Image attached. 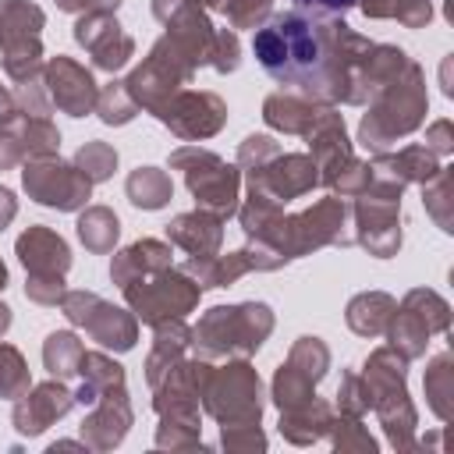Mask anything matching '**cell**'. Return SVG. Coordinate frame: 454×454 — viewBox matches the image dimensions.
Listing matches in <instances>:
<instances>
[{"label":"cell","mask_w":454,"mask_h":454,"mask_svg":"<svg viewBox=\"0 0 454 454\" xmlns=\"http://www.w3.org/2000/svg\"><path fill=\"white\" fill-rule=\"evenodd\" d=\"M369 46L372 43L355 32L340 14H319L301 7L270 14V21L259 25L252 39L259 67L277 85L326 106H348L355 67Z\"/></svg>","instance_id":"1"},{"label":"cell","mask_w":454,"mask_h":454,"mask_svg":"<svg viewBox=\"0 0 454 454\" xmlns=\"http://www.w3.org/2000/svg\"><path fill=\"white\" fill-rule=\"evenodd\" d=\"M369 110L358 121V142L369 153H387L397 138L415 135L426 124L429 114V92H426V71L411 60L404 74L387 82L372 99L365 103Z\"/></svg>","instance_id":"2"},{"label":"cell","mask_w":454,"mask_h":454,"mask_svg":"<svg viewBox=\"0 0 454 454\" xmlns=\"http://www.w3.org/2000/svg\"><path fill=\"white\" fill-rule=\"evenodd\" d=\"M273 309L266 301L213 305L192 326V351L199 358H252L273 333Z\"/></svg>","instance_id":"3"},{"label":"cell","mask_w":454,"mask_h":454,"mask_svg":"<svg viewBox=\"0 0 454 454\" xmlns=\"http://www.w3.org/2000/svg\"><path fill=\"white\" fill-rule=\"evenodd\" d=\"M362 380L369 387L372 411L390 440L394 450H415V433H419V411L408 394V358L397 355L390 344L372 348L369 358L362 362Z\"/></svg>","instance_id":"4"},{"label":"cell","mask_w":454,"mask_h":454,"mask_svg":"<svg viewBox=\"0 0 454 454\" xmlns=\"http://www.w3.org/2000/svg\"><path fill=\"white\" fill-rule=\"evenodd\" d=\"M401 195L404 184L387 170L372 167V181L351 206V234L376 259H390L401 252Z\"/></svg>","instance_id":"5"},{"label":"cell","mask_w":454,"mask_h":454,"mask_svg":"<svg viewBox=\"0 0 454 454\" xmlns=\"http://www.w3.org/2000/svg\"><path fill=\"white\" fill-rule=\"evenodd\" d=\"M199 404L209 419L220 426H238V422H262V380L252 369L248 358H227L223 365L206 369L202 387H199Z\"/></svg>","instance_id":"6"},{"label":"cell","mask_w":454,"mask_h":454,"mask_svg":"<svg viewBox=\"0 0 454 454\" xmlns=\"http://www.w3.org/2000/svg\"><path fill=\"white\" fill-rule=\"evenodd\" d=\"M170 170H181L184 188L192 192L199 209H209L220 220H231L238 213V199H241L238 163H227L220 153L202 145H177L170 153Z\"/></svg>","instance_id":"7"},{"label":"cell","mask_w":454,"mask_h":454,"mask_svg":"<svg viewBox=\"0 0 454 454\" xmlns=\"http://www.w3.org/2000/svg\"><path fill=\"white\" fill-rule=\"evenodd\" d=\"M43 28L46 14L32 0H0V64L18 85L43 74Z\"/></svg>","instance_id":"8"},{"label":"cell","mask_w":454,"mask_h":454,"mask_svg":"<svg viewBox=\"0 0 454 454\" xmlns=\"http://www.w3.org/2000/svg\"><path fill=\"white\" fill-rule=\"evenodd\" d=\"M128 309L135 312L138 323L145 326H156L163 319H184L188 312L199 309V284L181 270V266H167L160 273H149V277H138L131 284L121 287Z\"/></svg>","instance_id":"9"},{"label":"cell","mask_w":454,"mask_h":454,"mask_svg":"<svg viewBox=\"0 0 454 454\" xmlns=\"http://www.w3.org/2000/svg\"><path fill=\"white\" fill-rule=\"evenodd\" d=\"M450 330V305L429 291V287H411L401 305L394 309L390 316V326H387V340L397 355H404L408 362L422 358L426 348H429V337L433 333H447Z\"/></svg>","instance_id":"10"},{"label":"cell","mask_w":454,"mask_h":454,"mask_svg":"<svg viewBox=\"0 0 454 454\" xmlns=\"http://www.w3.org/2000/svg\"><path fill=\"white\" fill-rule=\"evenodd\" d=\"M192 78H195V64H192L181 50H174V46L167 43V35H160V39L153 43L149 57H142V64L131 67V74L124 78V89H128V96L135 99L138 110L156 114V110H160L174 92H181Z\"/></svg>","instance_id":"11"},{"label":"cell","mask_w":454,"mask_h":454,"mask_svg":"<svg viewBox=\"0 0 454 454\" xmlns=\"http://www.w3.org/2000/svg\"><path fill=\"white\" fill-rule=\"evenodd\" d=\"M60 312L71 326L85 330L99 348L106 351H131L138 344V319L131 309H117L96 291H67L60 298Z\"/></svg>","instance_id":"12"},{"label":"cell","mask_w":454,"mask_h":454,"mask_svg":"<svg viewBox=\"0 0 454 454\" xmlns=\"http://www.w3.org/2000/svg\"><path fill=\"white\" fill-rule=\"evenodd\" d=\"M21 188L32 202L57 209V213H78L92 199V181L60 156H39L21 163Z\"/></svg>","instance_id":"13"},{"label":"cell","mask_w":454,"mask_h":454,"mask_svg":"<svg viewBox=\"0 0 454 454\" xmlns=\"http://www.w3.org/2000/svg\"><path fill=\"white\" fill-rule=\"evenodd\" d=\"M326 369H330V348L319 337H312V333L298 337L291 344L287 358L277 365V372L270 380L273 404L280 411H287V408H298V404L312 401L316 397V387L326 376Z\"/></svg>","instance_id":"14"},{"label":"cell","mask_w":454,"mask_h":454,"mask_svg":"<svg viewBox=\"0 0 454 454\" xmlns=\"http://www.w3.org/2000/svg\"><path fill=\"white\" fill-rule=\"evenodd\" d=\"M153 18L163 25V35L174 50H181L195 71L209 67L216 28L209 21V11L199 0H153Z\"/></svg>","instance_id":"15"},{"label":"cell","mask_w":454,"mask_h":454,"mask_svg":"<svg viewBox=\"0 0 454 454\" xmlns=\"http://www.w3.org/2000/svg\"><path fill=\"white\" fill-rule=\"evenodd\" d=\"M153 117L181 142H202V138H213L216 131H223L227 103L206 89H181Z\"/></svg>","instance_id":"16"},{"label":"cell","mask_w":454,"mask_h":454,"mask_svg":"<svg viewBox=\"0 0 454 454\" xmlns=\"http://www.w3.org/2000/svg\"><path fill=\"white\" fill-rule=\"evenodd\" d=\"M245 181H248V192H259V195L287 206V202L309 195L312 188H319V170L309 153H277L270 163L245 170Z\"/></svg>","instance_id":"17"},{"label":"cell","mask_w":454,"mask_h":454,"mask_svg":"<svg viewBox=\"0 0 454 454\" xmlns=\"http://www.w3.org/2000/svg\"><path fill=\"white\" fill-rule=\"evenodd\" d=\"M74 43L92 57V67L117 74L135 57V39L124 32L117 14L110 11H89L74 21Z\"/></svg>","instance_id":"18"},{"label":"cell","mask_w":454,"mask_h":454,"mask_svg":"<svg viewBox=\"0 0 454 454\" xmlns=\"http://www.w3.org/2000/svg\"><path fill=\"white\" fill-rule=\"evenodd\" d=\"M43 85H46L53 110H60L67 117H85L96 110L99 85H96L92 71L85 64H78L74 57H64V53L50 57L43 64Z\"/></svg>","instance_id":"19"},{"label":"cell","mask_w":454,"mask_h":454,"mask_svg":"<svg viewBox=\"0 0 454 454\" xmlns=\"http://www.w3.org/2000/svg\"><path fill=\"white\" fill-rule=\"evenodd\" d=\"M57 153H60V131L50 117H32L14 110V117L0 124V170Z\"/></svg>","instance_id":"20"},{"label":"cell","mask_w":454,"mask_h":454,"mask_svg":"<svg viewBox=\"0 0 454 454\" xmlns=\"http://www.w3.org/2000/svg\"><path fill=\"white\" fill-rule=\"evenodd\" d=\"M74 408V390L64 383V380H46V383H35L28 387L21 397H14V408H11V422L21 436H39L46 433L50 426H57L67 411Z\"/></svg>","instance_id":"21"},{"label":"cell","mask_w":454,"mask_h":454,"mask_svg":"<svg viewBox=\"0 0 454 454\" xmlns=\"http://www.w3.org/2000/svg\"><path fill=\"white\" fill-rule=\"evenodd\" d=\"M131 426H135V411H131V397H128V383H124V387H114V390L99 394L92 411L82 419L78 433H82V443L89 450L106 454V450L124 443Z\"/></svg>","instance_id":"22"},{"label":"cell","mask_w":454,"mask_h":454,"mask_svg":"<svg viewBox=\"0 0 454 454\" xmlns=\"http://www.w3.org/2000/svg\"><path fill=\"white\" fill-rule=\"evenodd\" d=\"M309 142V156L316 160L319 170V188H326L333 181V174L355 156L351 138H348V124L344 114H337L333 106H323V114L312 121V128L301 135Z\"/></svg>","instance_id":"23"},{"label":"cell","mask_w":454,"mask_h":454,"mask_svg":"<svg viewBox=\"0 0 454 454\" xmlns=\"http://www.w3.org/2000/svg\"><path fill=\"white\" fill-rule=\"evenodd\" d=\"M14 255L25 266V277H67V270H71L67 241L46 223L25 227L14 241Z\"/></svg>","instance_id":"24"},{"label":"cell","mask_w":454,"mask_h":454,"mask_svg":"<svg viewBox=\"0 0 454 454\" xmlns=\"http://www.w3.org/2000/svg\"><path fill=\"white\" fill-rule=\"evenodd\" d=\"M411 64V57L394 46V43H372L365 50V57L355 67V82H351V99L348 106H365L372 99V92H380L387 82H394L397 74H404Z\"/></svg>","instance_id":"25"},{"label":"cell","mask_w":454,"mask_h":454,"mask_svg":"<svg viewBox=\"0 0 454 454\" xmlns=\"http://www.w3.org/2000/svg\"><path fill=\"white\" fill-rule=\"evenodd\" d=\"M174 266V252H170V241H160V238H138L131 245H124L121 252H114L110 259V280L117 287L138 280V277H149V273H160Z\"/></svg>","instance_id":"26"},{"label":"cell","mask_w":454,"mask_h":454,"mask_svg":"<svg viewBox=\"0 0 454 454\" xmlns=\"http://www.w3.org/2000/svg\"><path fill=\"white\" fill-rule=\"evenodd\" d=\"M167 241L177 245L188 255H213L223 245V220L209 209H192V213H177L167 223Z\"/></svg>","instance_id":"27"},{"label":"cell","mask_w":454,"mask_h":454,"mask_svg":"<svg viewBox=\"0 0 454 454\" xmlns=\"http://www.w3.org/2000/svg\"><path fill=\"white\" fill-rule=\"evenodd\" d=\"M333 415H337V408H333L330 401L312 397V401H305V404H298V408L280 411L277 429H280V436H284L287 443H294V447H312V443L326 440Z\"/></svg>","instance_id":"28"},{"label":"cell","mask_w":454,"mask_h":454,"mask_svg":"<svg viewBox=\"0 0 454 454\" xmlns=\"http://www.w3.org/2000/svg\"><path fill=\"white\" fill-rule=\"evenodd\" d=\"M323 106L326 103H316V99H305L298 92L280 89V92H270L262 99V121L280 135H305L312 128V121L323 114Z\"/></svg>","instance_id":"29"},{"label":"cell","mask_w":454,"mask_h":454,"mask_svg":"<svg viewBox=\"0 0 454 454\" xmlns=\"http://www.w3.org/2000/svg\"><path fill=\"white\" fill-rule=\"evenodd\" d=\"M181 270L199 284V291H213V287H231L238 284L245 273H252V262L245 255V248L238 252H213V255H188L181 262Z\"/></svg>","instance_id":"30"},{"label":"cell","mask_w":454,"mask_h":454,"mask_svg":"<svg viewBox=\"0 0 454 454\" xmlns=\"http://www.w3.org/2000/svg\"><path fill=\"white\" fill-rule=\"evenodd\" d=\"M376 170H387L390 177H397L401 184H426L443 163H440V156H433L422 142H411V145H404V149H397V153H372V160H369Z\"/></svg>","instance_id":"31"},{"label":"cell","mask_w":454,"mask_h":454,"mask_svg":"<svg viewBox=\"0 0 454 454\" xmlns=\"http://www.w3.org/2000/svg\"><path fill=\"white\" fill-rule=\"evenodd\" d=\"M78 390H74V404L92 408L99 401V394L124 387V365L117 358H110L106 351H85L82 365H78Z\"/></svg>","instance_id":"32"},{"label":"cell","mask_w":454,"mask_h":454,"mask_svg":"<svg viewBox=\"0 0 454 454\" xmlns=\"http://www.w3.org/2000/svg\"><path fill=\"white\" fill-rule=\"evenodd\" d=\"M397 309V298L387 294V291H362L348 301L344 309V319L351 326V333L358 337H383L387 326H390V316Z\"/></svg>","instance_id":"33"},{"label":"cell","mask_w":454,"mask_h":454,"mask_svg":"<svg viewBox=\"0 0 454 454\" xmlns=\"http://www.w3.org/2000/svg\"><path fill=\"white\" fill-rule=\"evenodd\" d=\"M192 351V326L184 319H163L153 326V348L145 355V380H153L160 369L174 365Z\"/></svg>","instance_id":"34"},{"label":"cell","mask_w":454,"mask_h":454,"mask_svg":"<svg viewBox=\"0 0 454 454\" xmlns=\"http://www.w3.org/2000/svg\"><path fill=\"white\" fill-rule=\"evenodd\" d=\"M422 390H426V404L440 422L454 419V358L450 351H440L429 358L426 376H422Z\"/></svg>","instance_id":"35"},{"label":"cell","mask_w":454,"mask_h":454,"mask_svg":"<svg viewBox=\"0 0 454 454\" xmlns=\"http://www.w3.org/2000/svg\"><path fill=\"white\" fill-rule=\"evenodd\" d=\"M124 192H128V199H131L135 209L156 213V209H163L174 199V181L160 167H135L128 174V181H124Z\"/></svg>","instance_id":"36"},{"label":"cell","mask_w":454,"mask_h":454,"mask_svg":"<svg viewBox=\"0 0 454 454\" xmlns=\"http://www.w3.org/2000/svg\"><path fill=\"white\" fill-rule=\"evenodd\" d=\"M74 231H78V241L89 252L106 255V252H114V245L121 238V220L110 206H85V209H78Z\"/></svg>","instance_id":"37"},{"label":"cell","mask_w":454,"mask_h":454,"mask_svg":"<svg viewBox=\"0 0 454 454\" xmlns=\"http://www.w3.org/2000/svg\"><path fill=\"white\" fill-rule=\"evenodd\" d=\"M82 355H85V344L71 330H53L43 340V365L57 380H74L78 376V365H82Z\"/></svg>","instance_id":"38"},{"label":"cell","mask_w":454,"mask_h":454,"mask_svg":"<svg viewBox=\"0 0 454 454\" xmlns=\"http://www.w3.org/2000/svg\"><path fill=\"white\" fill-rule=\"evenodd\" d=\"M153 443L163 447V450H206L202 415H160Z\"/></svg>","instance_id":"39"},{"label":"cell","mask_w":454,"mask_h":454,"mask_svg":"<svg viewBox=\"0 0 454 454\" xmlns=\"http://www.w3.org/2000/svg\"><path fill=\"white\" fill-rule=\"evenodd\" d=\"M454 177H450V167H440L426 184H422V206L426 213L433 216V223L440 231H454Z\"/></svg>","instance_id":"40"},{"label":"cell","mask_w":454,"mask_h":454,"mask_svg":"<svg viewBox=\"0 0 454 454\" xmlns=\"http://www.w3.org/2000/svg\"><path fill=\"white\" fill-rule=\"evenodd\" d=\"M326 440H330L333 450H340V454H376V450H380V440H376V436L362 426V419H355V415H333Z\"/></svg>","instance_id":"41"},{"label":"cell","mask_w":454,"mask_h":454,"mask_svg":"<svg viewBox=\"0 0 454 454\" xmlns=\"http://www.w3.org/2000/svg\"><path fill=\"white\" fill-rule=\"evenodd\" d=\"M92 114H99V121L103 124H110V128H121V124H131L135 121V114H138V106H135V99L128 96V89H124V78L117 82H106L103 89H99V96H96V110Z\"/></svg>","instance_id":"42"},{"label":"cell","mask_w":454,"mask_h":454,"mask_svg":"<svg viewBox=\"0 0 454 454\" xmlns=\"http://www.w3.org/2000/svg\"><path fill=\"white\" fill-rule=\"evenodd\" d=\"M92 184H103V181H110L114 177V170H117V149L110 145V142H85L78 153H74V160H71Z\"/></svg>","instance_id":"43"},{"label":"cell","mask_w":454,"mask_h":454,"mask_svg":"<svg viewBox=\"0 0 454 454\" xmlns=\"http://www.w3.org/2000/svg\"><path fill=\"white\" fill-rule=\"evenodd\" d=\"M28 387H32V372H28L25 355H21L14 344H4V340H0V397H4V401H14V397H21Z\"/></svg>","instance_id":"44"},{"label":"cell","mask_w":454,"mask_h":454,"mask_svg":"<svg viewBox=\"0 0 454 454\" xmlns=\"http://www.w3.org/2000/svg\"><path fill=\"white\" fill-rule=\"evenodd\" d=\"M333 408L340 411V415H355V419H365L369 411H372V401H369V387H365V380H362V372H344L340 376V387H337V401H333Z\"/></svg>","instance_id":"45"},{"label":"cell","mask_w":454,"mask_h":454,"mask_svg":"<svg viewBox=\"0 0 454 454\" xmlns=\"http://www.w3.org/2000/svg\"><path fill=\"white\" fill-rule=\"evenodd\" d=\"M369 181H372V163L351 156V160L333 174V181H330L326 188H330V195H337V199H355V195H362V192L369 188Z\"/></svg>","instance_id":"46"},{"label":"cell","mask_w":454,"mask_h":454,"mask_svg":"<svg viewBox=\"0 0 454 454\" xmlns=\"http://www.w3.org/2000/svg\"><path fill=\"white\" fill-rule=\"evenodd\" d=\"M220 447L227 454H252L266 450V433L259 422H238V426H220Z\"/></svg>","instance_id":"47"},{"label":"cell","mask_w":454,"mask_h":454,"mask_svg":"<svg viewBox=\"0 0 454 454\" xmlns=\"http://www.w3.org/2000/svg\"><path fill=\"white\" fill-rule=\"evenodd\" d=\"M223 14H227V25L238 32V28H259L270 21L273 14V0H227L223 4Z\"/></svg>","instance_id":"48"},{"label":"cell","mask_w":454,"mask_h":454,"mask_svg":"<svg viewBox=\"0 0 454 454\" xmlns=\"http://www.w3.org/2000/svg\"><path fill=\"white\" fill-rule=\"evenodd\" d=\"M11 96H14V110H21V114L50 117V110H53V103H50V96H46V85H43V74H35V78H28V82H18V85L11 89Z\"/></svg>","instance_id":"49"},{"label":"cell","mask_w":454,"mask_h":454,"mask_svg":"<svg viewBox=\"0 0 454 454\" xmlns=\"http://www.w3.org/2000/svg\"><path fill=\"white\" fill-rule=\"evenodd\" d=\"M277 153H284V149H280V142H277L273 135H248V138L238 145V167H241V170H255V167L270 163Z\"/></svg>","instance_id":"50"},{"label":"cell","mask_w":454,"mask_h":454,"mask_svg":"<svg viewBox=\"0 0 454 454\" xmlns=\"http://www.w3.org/2000/svg\"><path fill=\"white\" fill-rule=\"evenodd\" d=\"M241 64V43H238V32L234 28H216V43H213V57H209V67L216 74H231L238 71Z\"/></svg>","instance_id":"51"},{"label":"cell","mask_w":454,"mask_h":454,"mask_svg":"<svg viewBox=\"0 0 454 454\" xmlns=\"http://www.w3.org/2000/svg\"><path fill=\"white\" fill-rule=\"evenodd\" d=\"M67 294V280L64 277H25V298L35 305H60V298Z\"/></svg>","instance_id":"52"},{"label":"cell","mask_w":454,"mask_h":454,"mask_svg":"<svg viewBox=\"0 0 454 454\" xmlns=\"http://www.w3.org/2000/svg\"><path fill=\"white\" fill-rule=\"evenodd\" d=\"M394 21L404 28H426L433 21V4L429 0H397L394 4Z\"/></svg>","instance_id":"53"},{"label":"cell","mask_w":454,"mask_h":454,"mask_svg":"<svg viewBox=\"0 0 454 454\" xmlns=\"http://www.w3.org/2000/svg\"><path fill=\"white\" fill-rule=\"evenodd\" d=\"M433 156H450L454 153V124L447 121V117H440V121H433L429 128H426V142H422Z\"/></svg>","instance_id":"54"},{"label":"cell","mask_w":454,"mask_h":454,"mask_svg":"<svg viewBox=\"0 0 454 454\" xmlns=\"http://www.w3.org/2000/svg\"><path fill=\"white\" fill-rule=\"evenodd\" d=\"M60 11H67V14H89V11H117L121 7V0H53Z\"/></svg>","instance_id":"55"},{"label":"cell","mask_w":454,"mask_h":454,"mask_svg":"<svg viewBox=\"0 0 454 454\" xmlns=\"http://www.w3.org/2000/svg\"><path fill=\"white\" fill-rule=\"evenodd\" d=\"M294 7H301V11H319V14H344V11L358 7V0H294Z\"/></svg>","instance_id":"56"},{"label":"cell","mask_w":454,"mask_h":454,"mask_svg":"<svg viewBox=\"0 0 454 454\" xmlns=\"http://www.w3.org/2000/svg\"><path fill=\"white\" fill-rule=\"evenodd\" d=\"M394 4H397V0H358L362 14L372 18V21H387V18H394Z\"/></svg>","instance_id":"57"},{"label":"cell","mask_w":454,"mask_h":454,"mask_svg":"<svg viewBox=\"0 0 454 454\" xmlns=\"http://www.w3.org/2000/svg\"><path fill=\"white\" fill-rule=\"evenodd\" d=\"M14 216H18V199H14V192H11V188H4V184H0V231H7Z\"/></svg>","instance_id":"58"},{"label":"cell","mask_w":454,"mask_h":454,"mask_svg":"<svg viewBox=\"0 0 454 454\" xmlns=\"http://www.w3.org/2000/svg\"><path fill=\"white\" fill-rule=\"evenodd\" d=\"M11 117H14V96H11V89L0 85V124L11 121Z\"/></svg>","instance_id":"59"},{"label":"cell","mask_w":454,"mask_h":454,"mask_svg":"<svg viewBox=\"0 0 454 454\" xmlns=\"http://www.w3.org/2000/svg\"><path fill=\"white\" fill-rule=\"evenodd\" d=\"M11 323H14V316H11V305H4V301H0V337L11 330Z\"/></svg>","instance_id":"60"},{"label":"cell","mask_w":454,"mask_h":454,"mask_svg":"<svg viewBox=\"0 0 454 454\" xmlns=\"http://www.w3.org/2000/svg\"><path fill=\"white\" fill-rule=\"evenodd\" d=\"M199 4H202L206 11H223V4H227V0H199Z\"/></svg>","instance_id":"61"},{"label":"cell","mask_w":454,"mask_h":454,"mask_svg":"<svg viewBox=\"0 0 454 454\" xmlns=\"http://www.w3.org/2000/svg\"><path fill=\"white\" fill-rule=\"evenodd\" d=\"M7 287V266H4V259H0V291Z\"/></svg>","instance_id":"62"}]
</instances>
